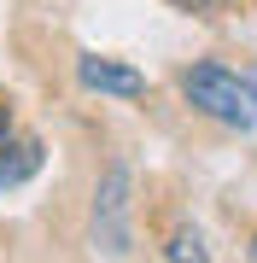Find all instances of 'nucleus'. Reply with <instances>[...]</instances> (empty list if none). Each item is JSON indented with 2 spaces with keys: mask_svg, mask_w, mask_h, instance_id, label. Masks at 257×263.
<instances>
[{
  "mask_svg": "<svg viewBox=\"0 0 257 263\" xmlns=\"http://www.w3.org/2000/svg\"><path fill=\"white\" fill-rule=\"evenodd\" d=\"M251 263H257V240H251Z\"/></svg>",
  "mask_w": 257,
  "mask_h": 263,
  "instance_id": "obj_9",
  "label": "nucleus"
},
{
  "mask_svg": "<svg viewBox=\"0 0 257 263\" xmlns=\"http://www.w3.org/2000/svg\"><path fill=\"white\" fill-rule=\"evenodd\" d=\"M181 94L199 105L205 117L228 123V129H251V123H257V94L240 82L234 70L210 65V59H205V65H187V70H181Z\"/></svg>",
  "mask_w": 257,
  "mask_h": 263,
  "instance_id": "obj_2",
  "label": "nucleus"
},
{
  "mask_svg": "<svg viewBox=\"0 0 257 263\" xmlns=\"http://www.w3.org/2000/svg\"><path fill=\"white\" fill-rule=\"evenodd\" d=\"M76 76H82V88H94V94H117V100H141L146 94V76L134 65H117V59H100V53H82Z\"/></svg>",
  "mask_w": 257,
  "mask_h": 263,
  "instance_id": "obj_3",
  "label": "nucleus"
},
{
  "mask_svg": "<svg viewBox=\"0 0 257 263\" xmlns=\"http://www.w3.org/2000/svg\"><path fill=\"white\" fill-rule=\"evenodd\" d=\"M41 170V141H18L0 152V187H18V181H29Z\"/></svg>",
  "mask_w": 257,
  "mask_h": 263,
  "instance_id": "obj_4",
  "label": "nucleus"
},
{
  "mask_svg": "<svg viewBox=\"0 0 257 263\" xmlns=\"http://www.w3.org/2000/svg\"><path fill=\"white\" fill-rule=\"evenodd\" d=\"M129 211H134V176L123 158L105 164L100 187H94V205H88V240H94L100 257L123 263L129 246H134V228H129Z\"/></svg>",
  "mask_w": 257,
  "mask_h": 263,
  "instance_id": "obj_1",
  "label": "nucleus"
},
{
  "mask_svg": "<svg viewBox=\"0 0 257 263\" xmlns=\"http://www.w3.org/2000/svg\"><path fill=\"white\" fill-rule=\"evenodd\" d=\"M187 12H222V6H234V0H181Z\"/></svg>",
  "mask_w": 257,
  "mask_h": 263,
  "instance_id": "obj_6",
  "label": "nucleus"
},
{
  "mask_svg": "<svg viewBox=\"0 0 257 263\" xmlns=\"http://www.w3.org/2000/svg\"><path fill=\"white\" fill-rule=\"evenodd\" d=\"M246 88H251V94H257V70H251V76H246Z\"/></svg>",
  "mask_w": 257,
  "mask_h": 263,
  "instance_id": "obj_8",
  "label": "nucleus"
},
{
  "mask_svg": "<svg viewBox=\"0 0 257 263\" xmlns=\"http://www.w3.org/2000/svg\"><path fill=\"white\" fill-rule=\"evenodd\" d=\"M164 257L170 263H210V246H205V234L193 222H175L170 240H164Z\"/></svg>",
  "mask_w": 257,
  "mask_h": 263,
  "instance_id": "obj_5",
  "label": "nucleus"
},
{
  "mask_svg": "<svg viewBox=\"0 0 257 263\" xmlns=\"http://www.w3.org/2000/svg\"><path fill=\"white\" fill-rule=\"evenodd\" d=\"M6 146H12V111L0 105V152H6Z\"/></svg>",
  "mask_w": 257,
  "mask_h": 263,
  "instance_id": "obj_7",
  "label": "nucleus"
}]
</instances>
